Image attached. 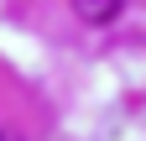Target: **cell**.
Instances as JSON below:
<instances>
[{"instance_id": "cell-1", "label": "cell", "mask_w": 146, "mask_h": 141, "mask_svg": "<svg viewBox=\"0 0 146 141\" xmlns=\"http://www.w3.org/2000/svg\"><path fill=\"white\" fill-rule=\"evenodd\" d=\"M120 5H125V0H73V11H78L84 16V21H115V16H120Z\"/></svg>"}, {"instance_id": "cell-2", "label": "cell", "mask_w": 146, "mask_h": 141, "mask_svg": "<svg viewBox=\"0 0 146 141\" xmlns=\"http://www.w3.org/2000/svg\"><path fill=\"white\" fill-rule=\"evenodd\" d=\"M0 141H21V136H16V131H0Z\"/></svg>"}]
</instances>
